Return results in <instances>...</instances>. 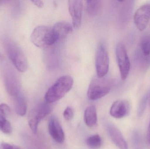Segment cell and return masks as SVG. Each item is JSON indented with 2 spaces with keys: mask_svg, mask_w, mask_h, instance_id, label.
<instances>
[{
  "mask_svg": "<svg viewBox=\"0 0 150 149\" xmlns=\"http://www.w3.org/2000/svg\"><path fill=\"white\" fill-rule=\"evenodd\" d=\"M74 82L73 78L69 75L59 78L46 93V101L50 104L62 99L72 89Z\"/></svg>",
  "mask_w": 150,
  "mask_h": 149,
  "instance_id": "cell-1",
  "label": "cell"
},
{
  "mask_svg": "<svg viewBox=\"0 0 150 149\" xmlns=\"http://www.w3.org/2000/svg\"><path fill=\"white\" fill-rule=\"evenodd\" d=\"M4 46L8 57L17 70L24 73L28 69L27 59L23 52L16 43L9 39L4 41Z\"/></svg>",
  "mask_w": 150,
  "mask_h": 149,
  "instance_id": "cell-2",
  "label": "cell"
},
{
  "mask_svg": "<svg viewBox=\"0 0 150 149\" xmlns=\"http://www.w3.org/2000/svg\"><path fill=\"white\" fill-rule=\"evenodd\" d=\"M30 38L32 43L39 48L50 46L57 41L52 28L45 25L36 27L31 34Z\"/></svg>",
  "mask_w": 150,
  "mask_h": 149,
  "instance_id": "cell-3",
  "label": "cell"
},
{
  "mask_svg": "<svg viewBox=\"0 0 150 149\" xmlns=\"http://www.w3.org/2000/svg\"><path fill=\"white\" fill-rule=\"evenodd\" d=\"M111 89L110 80L105 77L93 78L87 90V97L91 100H97L109 93Z\"/></svg>",
  "mask_w": 150,
  "mask_h": 149,
  "instance_id": "cell-4",
  "label": "cell"
},
{
  "mask_svg": "<svg viewBox=\"0 0 150 149\" xmlns=\"http://www.w3.org/2000/svg\"><path fill=\"white\" fill-rule=\"evenodd\" d=\"M4 80L6 92L10 96L14 99L21 94V83L19 78L9 66H6L4 68Z\"/></svg>",
  "mask_w": 150,
  "mask_h": 149,
  "instance_id": "cell-5",
  "label": "cell"
},
{
  "mask_svg": "<svg viewBox=\"0 0 150 149\" xmlns=\"http://www.w3.org/2000/svg\"><path fill=\"white\" fill-rule=\"evenodd\" d=\"M48 104L47 102L41 103L31 110L28 117V122L33 134L37 133L38 126L41 120L51 112L52 108Z\"/></svg>",
  "mask_w": 150,
  "mask_h": 149,
  "instance_id": "cell-6",
  "label": "cell"
},
{
  "mask_svg": "<svg viewBox=\"0 0 150 149\" xmlns=\"http://www.w3.org/2000/svg\"><path fill=\"white\" fill-rule=\"evenodd\" d=\"M97 76L105 77L109 70V58L106 48L103 44L98 46L95 62Z\"/></svg>",
  "mask_w": 150,
  "mask_h": 149,
  "instance_id": "cell-7",
  "label": "cell"
},
{
  "mask_svg": "<svg viewBox=\"0 0 150 149\" xmlns=\"http://www.w3.org/2000/svg\"><path fill=\"white\" fill-rule=\"evenodd\" d=\"M116 59L122 79L125 80L127 78L130 70V64L125 45L119 43L116 47Z\"/></svg>",
  "mask_w": 150,
  "mask_h": 149,
  "instance_id": "cell-8",
  "label": "cell"
},
{
  "mask_svg": "<svg viewBox=\"0 0 150 149\" xmlns=\"http://www.w3.org/2000/svg\"><path fill=\"white\" fill-rule=\"evenodd\" d=\"M134 19L138 29L141 31L145 29L150 20V3H146L140 7L135 13Z\"/></svg>",
  "mask_w": 150,
  "mask_h": 149,
  "instance_id": "cell-9",
  "label": "cell"
},
{
  "mask_svg": "<svg viewBox=\"0 0 150 149\" xmlns=\"http://www.w3.org/2000/svg\"><path fill=\"white\" fill-rule=\"evenodd\" d=\"M83 7V2L81 1L71 0L69 1V10L72 18L74 28L77 29L81 25Z\"/></svg>",
  "mask_w": 150,
  "mask_h": 149,
  "instance_id": "cell-10",
  "label": "cell"
},
{
  "mask_svg": "<svg viewBox=\"0 0 150 149\" xmlns=\"http://www.w3.org/2000/svg\"><path fill=\"white\" fill-rule=\"evenodd\" d=\"M48 131L52 138L59 143H62L65 140V134L58 119L52 116L48 122Z\"/></svg>",
  "mask_w": 150,
  "mask_h": 149,
  "instance_id": "cell-11",
  "label": "cell"
},
{
  "mask_svg": "<svg viewBox=\"0 0 150 149\" xmlns=\"http://www.w3.org/2000/svg\"><path fill=\"white\" fill-rule=\"evenodd\" d=\"M108 134L114 144L120 149H128V145L122 134L117 128L109 124L107 126Z\"/></svg>",
  "mask_w": 150,
  "mask_h": 149,
  "instance_id": "cell-12",
  "label": "cell"
},
{
  "mask_svg": "<svg viewBox=\"0 0 150 149\" xmlns=\"http://www.w3.org/2000/svg\"><path fill=\"white\" fill-rule=\"evenodd\" d=\"M73 28V25L71 23L66 21L56 22L52 27V30L57 41L66 38L72 33Z\"/></svg>",
  "mask_w": 150,
  "mask_h": 149,
  "instance_id": "cell-13",
  "label": "cell"
},
{
  "mask_svg": "<svg viewBox=\"0 0 150 149\" xmlns=\"http://www.w3.org/2000/svg\"><path fill=\"white\" fill-rule=\"evenodd\" d=\"M129 111V105L127 101L118 100L114 102L110 108L111 116L116 119L123 118Z\"/></svg>",
  "mask_w": 150,
  "mask_h": 149,
  "instance_id": "cell-14",
  "label": "cell"
},
{
  "mask_svg": "<svg viewBox=\"0 0 150 149\" xmlns=\"http://www.w3.org/2000/svg\"><path fill=\"white\" fill-rule=\"evenodd\" d=\"M85 123L89 127H93L97 124L98 121L97 110L95 106H89L85 110L84 115Z\"/></svg>",
  "mask_w": 150,
  "mask_h": 149,
  "instance_id": "cell-15",
  "label": "cell"
},
{
  "mask_svg": "<svg viewBox=\"0 0 150 149\" xmlns=\"http://www.w3.org/2000/svg\"><path fill=\"white\" fill-rule=\"evenodd\" d=\"M134 62L136 66L140 70H146L150 65V55H144L137 49L135 54Z\"/></svg>",
  "mask_w": 150,
  "mask_h": 149,
  "instance_id": "cell-16",
  "label": "cell"
},
{
  "mask_svg": "<svg viewBox=\"0 0 150 149\" xmlns=\"http://www.w3.org/2000/svg\"><path fill=\"white\" fill-rule=\"evenodd\" d=\"M15 109L17 114L23 116L26 114L27 103L25 98L22 93L14 98Z\"/></svg>",
  "mask_w": 150,
  "mask_h": 149,
  "instance_id": "cell-17",
  "label": "cell"
},
{
  "mask_svg": "<svg viewBox=\"0 0 150 149\" xmlns=\"http://www.w3.org/2000/svg\"><path fill=\"white\" fill-rule=\"evenodd\" d=\"M102 1H86V10L90 15L96 16L100 13L102 9Z\"/></svg>",
  "mask_w": 150,
  "mask_h": 149,
  "instance_id": "cell-18",
  "label": "cell"
},
{
  "mask_svg": "<svg viewBox=\"0 0 150 149\" xmlns=\"http://www.w3.org/2000/svg\"><path fill=\"white\" fill-rule=\"evenodd\" d=\"M86 143L88 147L93 149H97L100 148L102 144L101 137L98 134L91 136L87 138Z\"/></svg>",
  "mask_w": 150,
  "mask_h": 149,
  "instance_id": "cell-19",
  "label": "cell"
},
{
  "mask_svg": "<svg viewBox=\"0 0 150 149\" xmlns=\"http://www.w3.org/2000/svg\"><path fill=\"white\" fill-rule=\"evenodd\" d=\"M138 49L144 55L150 56V35H147L143 37Z\"/></svg>",
  "mask_w": 150,
  "mask_h": 149,
  "instance_id": "cell-20",
  "label": "cell"
},
{
  "mask_svg": "<svg viewBox=\"0 0 150 149\" xmlns=\"http://www.w3.org/2000/svg\"><path fill=\"white\" fill-rule=\"evenodd\" d=\"M132 141L134 149H143L141 136L138 132H134L132 135Z\"/></svg>",
  "mask_w": 150,
  "mask_h": 149,
  "instance_id": "cell-21",
  "label": "cell"
},
{
  "mask_svg": "<svg viewBox=\"0 0 150 149\" xmlns=\"http://www.w3.org/2000/svg\"><path fill=\"white\" fill-rule=\"evenodd\" d=\"M148 99H149V97L148 96H145L143 98L140 102L138 110V114L140 116H142L144 112V110L146 108Z\"/></svg>",
  "mask_w": 150,
  "mask_h": 149,
  "instance_id": "cell-22",
  "label": "cell"
},
{
  "mask_svg": "<svg viewBox=\"0 0 150 149\" xmlns=\"http://www.w3.org/2000/svg\"><path fill=\"white\" fill-rule=\"evenodd\" d=\"M74 112L73 108L69 106H68L64 110L63 116L66 120L67 121L71 120L74 117Z\"/></svg>",
  "mask_w": 150,
  "mask_h": 149,
  "instance_id": "cell-23",
  "label": "cell"
},
{
  "mask_svg": "<svg viewBox=\"0 0 150 149\" xmlns=\"http://www.w3.org/2000/svg\"><path fill=\"white\" fill-rule=\"evenodd\" d=\"M10 111V108L7 104L2 103L0 105V114L6 117L9 114Z\"/></svg>",
  "mask_w": 150,
  "mask_h": 149,
  "instance_id": "cell-24",
  "label": "cell"
},
{
  "mask_svg": "<svg viewBox=\"0 0 150 149\" xmlns=\"http://www.w3.org/2000/svg\"><path fill=\"white\" fill-rule=\"evenodd\" d=\"M8 122V121L6 120V117L0 114V131H2Z\"/></svg>",
  "mask_w": 150,
  "mask_h": 149,
  "instance_id": "cell-25",
  "label": "cell"
},
{
  "mask_svg": "<svg viewBox=\"0 0 150 149\" xmlns=\"http://www.w3.org/2000/svg\"><path fill=\"white\" fill-rule=\"evenodd\" d=\"M0 149H16L15 147L7 143L2 142L0 143Z\"/></svg>",
  "mask_w": 150,
  "mask_h": 149,
  "instance_id": "cell-26",
  "label": "cell"
},
{
  "mask_svg": "<svg viewBox=\"0 0 150 149\" xmlns=\"http://www.w3.org/2000/svg\"><path fill=\"white\" fill-rule=\"evenodd\" d=\"M32 2L33 3L34 5H36L37 7L39 8H43L44 6V2L42 1H32Z\"/></svg>",
  "mask_w": 150,
  "mask_h": 149,
  "instance_id": "cell-27",
  "label": "cell"
},
{
  "mask_svg": "<svg viewBox=\"0 0 150 149\" xmlns=\"http://www.w3.org/2000/svg\"><path fill=\"white\" fill-rule=\"evenodd\" d=\"M148 139L149 140V143L150 144V122L149 125V128L148 130Z\"/></svg>",
  "mask_w": 150,
  "mask_h": 149,
  "instance_id": "cell-28",
  "label": "cell"
},
{
  "mask_svg": "<svg viewBox=\"0 0 150 149\" xmlns=\"http://www.w3.org/2000/svg\"><path fill=\"white\" fill-rule=\"evenodd\" d=\"M15 149H20L18 148H17V147H15Z\"/></svg>",
  "mask_w": 150,
  "mask_h": 149,
  "instance_id": "cell-29",
  "label": "cell"
},
{
  "mask_svg": "<svg viewBox=\"0 0 150 149\" xmlns=\"http://www.w3.org/2000/svg\"><path fill=\"white\" fill-rule=\"evenodd\" d=\"M149 103H150V94L149 98Z\"/></svg>",
  "mask_w": 150,
  "mask_h": 149,
  "instance_id": "cell-30",
  "label": "cell"
}]
</instances>
